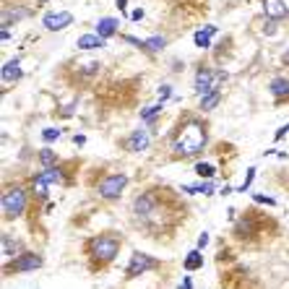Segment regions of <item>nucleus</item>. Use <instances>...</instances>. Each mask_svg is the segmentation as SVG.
I'll list each match as a JSON object with an SVG mask.
<instances>
[{
    "mask_svg": "<svg viewBox=\"0 0 289 289\" xmlns=\"http://www.w3.org/2000/svg\"><path fill=\"white\" fill-rule=\"evenodd\" d=\"M188 216H190L188 201L182 198L175 188L162 185L157 203L151 206L143 216L133 219V224H135V230H138L143 237L157 240V242H162V245H167V242H172V237L177 235L180 227L185 224Z\"/></svg>",
    "mask_w": 289,
    "mask_h": 289,
    "instance_id": "obj_1",
    "label": "nucleus"
},
{
    "mask_svg": "<svg viewBox=\"0 0 289 289\" xmlns=\"http://www.w3.org/2000/svg\"><path fill=\"white\" fill-rule=\"evenodd\" d=\"M211 141V128L208 120L198 112L182 110L175 120V128L167 138V162H185L201 157L208 149Z\"/></svg>",
    "mask_w": 289,
    "mask_h": 289,
    "instance_id": "obj_2",
    "label": "nucleus"
},
{
    "mask_svg": "<svg viewBox=\"0 0 289 289\" xmlns=\"http://www.w3.org/2000/svg\"><path fill=\"white\" fill-rule=\"evenodd\" d=\"M279 232H281V224L276 216H271L268 211H261L255 206H248L235 219L230 235L237 245L248 248V250H261V248L271 245L279 237Z\"/></svg>",
    "mask_w": 289,
    "mask_h": 289,
    "instance_id": "obj_3",
    "label": "nucleus"
},
{
    "mask_svg": "<svg viewBox=\"0 0 289 289\" xmlns=\"http://www.w3.org/2000/svg\"><path fill=\"white\" fill-rule=\"evenodd\" d=\"M123 245H125V235L117 232V230H102L97 235L86 237L84 245H81L86 268L91 273H104L117 261V255H120V250H123Z\"/></svg>",
    "mask_w": 289,
    "mask_h": 289,
    "instance_id": "obj_4",
    "label": "nucleus"
},
{
    "mask_svg": "<svg viewBox=\"0 0 289 289\" xmlns=\"http://www.w3.org/2000/svg\"><path fill=\"white\" fill-rule=\"evenodd\" d=\"M32 190H29V182H21V180H11V182H3V193H0V208H3V222L13 224L24 219L29 211H32Z\"/></svg>",
    "mask_w": 289,
    "mask_h": 289,
    "instance_id": "obj_5",
    "label": "nucleus"
},
{
    "mask_svg": "<svg viewBox=\"0 0 289 289\" xmlns=\"http://www.w3.org/2000/svg\"><path fill=\"white\" fill-rule=\"evenodd\" d=\"M128 182L130 177L125 172H112V170H102L97 172H91V195L99 201V203H117L120 198H123V193L128 190Z\"/></svg>",
    "mask_w": 289,
    "mask_h": 289,
    "instance_id": "obj_6",
    "label": "nucleus"
},
{
    "mask_svg": "<svg viewBox=\"0 0 289 289\" xmlns=\"http://www.w3.org/2000/svg\"><path fill=\"white\" fill-rule=\"evenodd\" d=\"M44 266V255L37 250H24L16 258L3 263V276H19V273H29V271H39Z\"/></svg>",
    "mask_w": 289,
    "mask_h": 289,
    "instance_id": "obj_7",
    "label": "nucleus"
},
{
    "mask_svg": "<svg viewBox=\"0 0 289 289\" xmlns=\"http://www.w3.org/2000/svg\"><path fill=\"white\" fill-rule=\"evenodd\" d=\"M162 266H164V263L159 261V258L149 255V253H143V250H133V253H130V261H128V266H125L123 279H125V281L138 279V276H143L146 271H157V268H162Z\"/></svg>",
    "mask_w": 289,
    "mask_h": 289,
    "instance_id": "obj_8",
    "label": "nucleus"
},
{
    "mask_svg": "<svg viewBox=\"0 0 289 289\" xmlns=\"http://www.w3.org/2000/svg\"><path fill=\"white\" fill-rule=\"evenodd\" d=\"M222 79H224V70H214L211 65L201 63L198 68H195V84H193L195 94L203 97V94H208V91L219 89V81H222Z\"/></svg>",
    "mask_w": 289,
    "mask_h": 289,
    "instance_id": "obj_9",
    "label": "nucleus"
},
{
    "mask_svg": "<svg viewBox=\"0 0 289 289\" xmlns=\"http://www.w3.org/2000/svg\"><path fill=\"white\" fill-rule=\"evenodd\" d=\"M117 146L125 151V154H143V151L151 146V130L149 128H135L128 135L117 141Z\"/></svg>",
    "mask_w": 289,
    "mask_h": 289,
    "instance_id": "obj_10",
    "label": "nucleus"
},
{
    "mask_svg": "<svg viewBox=\"0 0 289 289\" xmlns=\"http://www.w3.org/2000/svg\"><path fill=\"white\" fill-rule=\"evenodd\" d=\"M99 70H102V63H99V60H84V63H76L73 79L79 81L81 86H89V84H94V79L99 76Z\"/></svg>",
    "mask_w": 289,
    "mask_h": 289,
    "instance_id": "obj_11",
    "label": "nucleus"
},
{
    "mask_svg": "<svg viewBox=\"0 0 289 289\" xmlns=\"http://www.w3.org/2000/svg\"><path fill=\"white\" fill-rule=\"evenodd\" d=\"M261 6H263L266 19H271V21H284L289 16V8L284 0H261Z\"/></svg>",
    "mask_w": 289,
    "mask_h": 289,
    "instance_id": "obj_12",
    "label": "nucleus"
},
{
    "mask_svg": "<svg viewBox=\"0 0 289 289\" xmlns=\"http://www.w3.org/2000/svg\"><path fill=\"white\" fill-rule=\"evenodd\" d=\"M268 91L273 94V99H276L279 107H281V104H286L289 102V79H286V76H276V79H271Z\"/></svg>",
    "mask_w": 289,
    "mask_h": 289,
    "instance_id": "obj_13",
    "label": "nucleus"
},
{
    "mask_svg": "<svg viewBox=\"0 0 289 289\" xmlns=\"http://www.w3.org/2000/svg\"><path fill=\"white\" fill-rule=\"evenodd\" d=\"M73 24V13L68 11H57V13H47L44 16V29H50V32H60V29H65Z\"/></svg>",
    "mask_w": 289,
    "mask_h": 289,
    "instance_id": "obj_14",
    "label": "nucleus"
},
{
    "mask_svg": "<svg viewBox=\"0 0 289 289\" xmlns=\"http://www.w3.org/2000/svg\"><path fill=\"white\" fill-rule=\"evenodd\" d=\"M0 79H3V84L13 86L16 81L24 79V73H21V65H19V60H6L3 63V70H0Z\"/></svg>",
    "mask_w": 289,
    "mask_h": 289,
    "instance_id": "obj_15",
    "label": "nucleus"
},
{
    "mask_svg": "<svg viewBox=\"0 0 289 289\" xmlns=\"http://www.w3.org/2000/svg\"><path fill=\"white\" fill-rule=\"evenodd\" d=\"M0 245H3V255H6V258H16L19 253L26 250V248H24V242H21L19 237L8 235V232H3V240H0Z\"/></svg>",
    "mask_w": 289,
    "mask_h": 289,
    "instance_id": "obj_16",
    "label": "nucleus"
},
{
    "mask_svg": "<svg viewBox=\"0 0 289 289\" xmlns=\"http://www.w3.org/2000/svg\"><path fill=\"white\" fill-rule=\"evenodd\" d=\"M219 102H222V91H219V89L208 91V94H203L201 102H198V112L206 115V112H211V110H216V107H219Z\"/></svg>",
    "mask_w": 289,
    "mask_h": 289,
    "instance_id": "obj_17",
    "label": "nucleus"
},
{
    "mask_svg": "<svg viewBox=\"0 0 289 289\" xmlns=\"http://www.w3.org/2000/svg\"><path fill=\"white\" fill-rule=\"evenodd\" d=\"M32 16V8H3V26L8 24H19L21 19H29Z\"/></svg>",
    "mask_w": 289,
    "mask_h": 289,
    "instance_id": "obj_18",
    "label": "nucleus"
},
{
    "mask_svg": "<svg viewBox=\"0 0 289 289\" xmlns=\"http://www.w3.org/2000/svg\"><path fill=\"white\" fill-rule=\"evenodd\" d=\"M37 159H39V167H42V170H47V167H55V164L63 162L50 146H42V149L37 151Z\"/></svg>",
    "mask_w": 289,
    "mask_h": 289,
    "instance_id": "obj_19",
    "label": "nucleus"
},
{
    "mask_svg": "<svg viewBox=\"0 0 289 289\" xmlns=\"http://www.w3.org/2000/svg\"><path fill=\"white\" fill-rule=\"evenodd\" d=\"M79 50H99V47H104V37H99V34H81L79 37Z\"/></svg>",
    "mask_w": 289,
    "mask_h": 289,
    "instance_id": "obj_20",
    "label": "nucleus"
},
{
    "mask_svg": "<svg viewBox=\"0 0 289 289\" xmlns=\"http://www.w3.org/2000/svg\"><path fill=\"white\" fill-rule=\"evenodd\" d=\"M97 34L99 37H104V39H110V37H115L117 34V19H102L99 24H97Z\"/></svg>",
    "mask_w": 289,
    "mask_h": 289,
    "instance_id": "obj_21",
    "label": "nucleus"
},
{
    "mask_svg": "<svg viewBox=\"0 0 289 289\" xmlns=\"http://www.w3.org/2000/svg\"><path fill=\"white\" fill-rule=\"evenodd\" d=\"M216 34V29L214 26H206V29H201V32H195V47H201V50H206L208 44H211V37Z\"/></svg>",
    "mask_w": 289,
    "mask_h": 289,
    "instance_id": "obj_22",
    "label": "nucleus"
},
{
    "mask_svg": "<svg viewBox=\"0 0 289 289\" xmlns=\"http://www.w3.org/2000/svg\"><path fill=\"white\" fill-rule=\"evenodd\" d=\"M203 266V255H201V250L198 248H195V250H190L188 255H185V271H198Z\"/></svg>",
    "mask_w": 289,
    "mask_h": 289,
    "instance_id": "obj_23",
    "label": "nucleus"
},
{
    "mask_svg": "<svg viewBox=\"0 0 289 289\" xmlns=\"http://www.w3.org/2000/svg\"><path fill=\"white\" fill-rule=\"evenodd\" d=\"M193 172L198 175V177H206V180H211V177L216 175V167H214V164H208V162H195Z\"/></svg>",
    "mask_w": 289,
    "mask_h": 289,
    "instance_id": "obj_24",
    "label": "nucleus"
},
{
    "mask_svg": "<svg viewBox=\"0 0 289 289\" xmlns=\"http://www.w3.org/2000/svg\"><path fill=\"white\" fill-rule=\"evenodd\" d=\"M167 47V39L164 37H149L146 39V52L149 55H157V52H162Z\"/></svg>",
    "mask_w": 289,
    "mask_h": 289,
    "instance_id": "obj_25",
    "label": "nucleus"
},
{
    "mask_svg": "<svg viewBox=\"0 0 289 289\" xmlns=\"http://www.w3.org/2000/svg\"><path fill=\"white\" fill-rule=\"evenodd\" d=\"M162 107H164V102L159 99L157 104H151V107H143V110L138 112V117H141V120H146V123H149V120H154V117H159Z\"/></svg>",
    "mask_w": 289,
    "mask_h": 289,
    "instance_id": "obj_26",
    "label": "nucleus"
},
{
    "mask_svg": "<svg viewBox=\"0 0 289 289\" xmlns=\"http://www.w3.org/2000/svg\"><path fill=\"white\" fill-rule=\"evenodd\" d=\"M253 177H255V167H248V172H245V180H242V185L240 188H235L237 193H245L250 185H253Z\"/></svg>",
    "mask_w": 289,
    "mask_h": 289,
    "instance_id": "obj_27",
    "label": "nucleus"
},
{
    "mask_svg": "<svg viewBox=\"0 0 289 289\" xmlns=\"http://www.w3.org/2000/svg\"><path fill=\"white\" fill-rule=\"evenodd\" d=\"M60 138V128H44L42 130V141L44 143H52V141H57Z\"/></svg>",
    "mask_w": 289,
    "mask_h": 289,
    "instance_id": "obj_28",
    "label": "nucleus"
},
{
    "mask_svg": "<svg viewBox=\"0 0 289 289\" xmlns=\"http://www.w3.org/2000/svg\"><path fill=\"white\" fill-rule=\"evenodd\" d=\"M253 203H261V206H276V198H268V195H263V193H253Z\"/></svg>",
    "mask_w": 289,
    "mask_h": 289,
    "instance_id": "obj_29",
    "label": "nucleus"
},
{
    "mask_svg": "<svg viewBox=\"0 0 289 289\" xmlns=\"http://www.w3.org/2000/svg\"><path fill=\"white\" fill-rule=\"evenodd\" d=\"M193 188L201 195H214V185H211V182H198V185H193Z\"/></svg>",
    "mask_w": 289,
    "mask_h": 289,
    "instance_id": "obj_30",
    "label": "nucleus"
},
{
    "mask_svg": "<svg viewBox=\"0 0 289 289\" xmlns=\"http://www.w3.org/2000/svg\"><path fill=\"white\" fill-rule=\"evenodd\" d=\"M73 112H76V102H68V107L60 110V117H70Z\"/></svg>",
    "mask_w": 289,
    "mask_h": 289,
    "instance_id": "obj_31",
    "label": "nucleus"
},
{
    "mask_svg": "<svg viewBox=\"0 0 289 289\" xmlns=\"http://www.w3.org/2000/svg\"><path fill=\"white\" fill-rule=\"evenodd\" d=\"M286 133H289V125H284V128H279L276 133H273V143H279V141L284 138V135H286Z\"/></svg>",
    "mask_w": 289,
    "mask_h": 289,
    "instance_id": "obj_32",
    "label": "nucleus"
},
{
    "mask_svg": "<svg viewBox=\"0 0 289 289\" xmlns=\"http://www.w3.org/2000/svg\"><path fill=\"white\" fill-rule=\"evenodd\" d=\"M206 242H208V235H206V232H201V237H198V245H195V248H198V250H203V248H206Z\"/></svg>",
    "mask_w": 289,
    "mask_h": 289,
    "instance_id": "obj_33",
    "label": "nucleus"
},
{
    "mask_svg": "<svg viewBox=\"0 0 289 289\" xmlns=\"http://www.w3.org/2000/svg\"><path fill=\"white\" fill-rule=\"evenodd\" d=\"M130 19H133V21H141V19H143V11H141V8H135V11L130 13Z\"/></svg>",
    "mask_w": 289,
    "mask_h": 289,
    "instance_id": "obj_34",
    "label": "nucleus"
},
{
    "mask_svg": "<svg viewBox=\"0 0 289 289\" xmlns=\"http://www.w3.org/2000/svg\"><path fill=\"white\" fill-rule=\"evenodd\" d=\"M159 97H162V102H164L167 97H170V86H167V84H164V86L159 89Z\"/></svg>",
    "mask_w": 289,
    "mask_h": 289,
    "instance_id": "obj_35",
    "label": "nucleus"
},
{
    "mask_svg": "<svg viewBox=\"0 0 289 289\" xmlns=\"http://www.w3.org/2000/svg\"><path fill=\"white\" fill-rule=\"evenodd\" d=\"M180 289H193V281H190V276H185V279H182Z\"/></svg>",
    "mask_w": 289,
    "mask_h": 289,
    "instance_id": "obj_36",
    "label": "nucleus"
},
{
    "mask_svg": "<svg viewBox=\"0 0 289 289\" xmlns=\"http://www.w3.org/2000/svg\"><path fill=\"white\" fill-rule=\"evenodd\" d=\"M281 65H286V68H289V50L281 55Z\"/></svg>",
    "mask_w": 289,
    "mask_h": 289,
    "instance_id": "obj_37",
    "label": "nucleus"
},
{
    "mask_svg": "<svg viewBox=\"0 0 289 289\" xmlns=\"http://www.w3.org/2000/svg\"><path fill=\"white\" fill-rule=\"evenodd\" d=\"M73 143H79V146H81V143H86V135H76Z\"/></svg>",
    "mask_w": 289,
    "mask_h": 289,
    "instance_id": "obj_38",
    "label": "nucleus"
},
{
    "mask_svg": "<svg viewBox=\"0 0 289 289\" xmlns=\"http://www.w3.org/2000/svg\"><path fill=\"white\" fill-rule=\"evenodd\" d=\"M0 34H3V42H8V39H11V34H8V26H3V32H0Z\"/></svg>",
    "mask_w": 289,
    "mask_h": 289,
    "instance_id": "obj_39",
    "label": "nucleus"
},
{
    "mask_svg": "<svg viewBox=\"0 0 289 289\" xmlns=\"http://www.w3.org/2000/svg\"><path fill=\"white\" fill-rule=\"evenodd\" d=\"M125 3H128V0H117V6H120V11H125Z\"/></svg>",
    "mask_w": 289,
    "mask_h": 289,
    "instance_id": "obj_40",
    "label": "nucleus"
},
{
    "mask_svg": "<svg viewBox=\"0 0 289 289\" xmlns=\"http://www.w3.org/2000/svg\"><path fill=\"white\" fill-rule=\"evenodd\" d=\"M37 3H39V6H44V3H50V0H37Z\"/></svg>",
    "mask_w": 289,
    "mask_h": 289,
    "instance_id": "obj_41",
    "label": "nucleus"
}]
</instances>
